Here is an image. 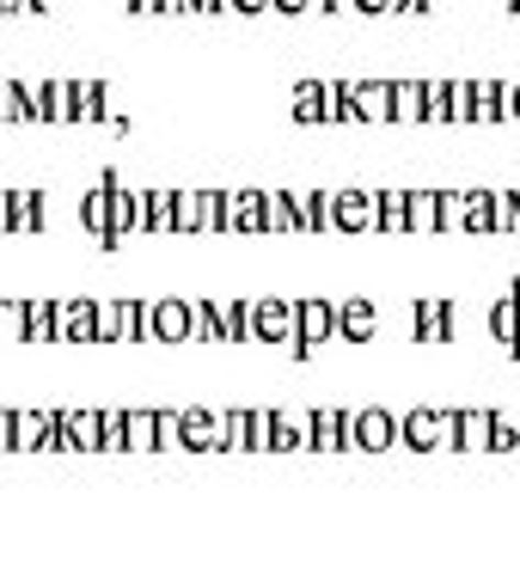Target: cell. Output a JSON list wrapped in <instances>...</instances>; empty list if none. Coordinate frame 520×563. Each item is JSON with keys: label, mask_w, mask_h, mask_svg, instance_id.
I'll list each match as a JSON object with an SVG mask.
<instances>
[{"label": "cell", "mask_w": 520, "mask_h": 563, "mask_svg": "<svg viewBox=\"0 0 520 563\" xmlns=\"http://www.w3.org/2000/svg\"><path fill=\"white\" fill-rule=\"evenodd\" d=\"M374 233H405V190H374Z\"/></svg>", "instance_id": "cell-32"}, {"label": "cell", "mask_w": 520, "mask_h": 563, "mask_svg": "<svg viewBox=\"0 0 520 563\" xmlns=\"http://www.w3.org/2000/svg\"><path fill=\"white\" fill-rule=\"evenodd\" d=\"M490 343H502V350H515V338H520V307H515V288L508 295H496V307H490Z\"/></svg>", "instance_id": "cell-26"}, {"label": "cell", "mask_w": 520, "mask_h": 563, "mask_svg": "<svg viewBox=\"0 0 520 563\" xmlns=\"http://www.w3.org/2000/svg\"><path fill=\"white\" fill-rule=\"evenodd\" d=\"M226 13H245V19H257V13H269V0H226Z\"/></svg>", "instance_id": "cell-45"}, {"label": "cell", "mask_w": 520, "mask_h": 563, "mask_svg": "<svg viewBox=\"0 0 520 563\" xmlns=\"http://www.w3.org/2000/svg\"><path fill=\"white\" fill-rule=\"evenodd\" d=\"M13 448V410H0V453Z\"/></svg>", "instance_id": "cell-49"}, {"label": "cell", "mask_w": 520, "mask_h": 563, "mask_svg": "<svg viewBox=\"0 0 520 563\" xmlns=\"http://www.w3.org/2000/svg\"><path fill=\"white\" fill-rule=\"evenodd\" d=\"M355 123H392V80H355Z\"/></svg>", "instance_id": "cell-18"}, {"label": "cell", "mask_w": 520, "mask_h": 563, "mask_svg": "<svg viewBox=\"0 0 520 563\" xmlns=\"http://www.w3.org/2000/svg\"><path fill=\"white\" fill-rule=\"evenodd\" d=\"M460 233H496L490 221V190H460Z\"/></svg>", "instance_id": "cell-27"}, {"label": "cell", "mask_w": 520, "mask_h": 563, "mask_svg": "<svg viewBox=\"0 0 520 563\" xmlns=\"http://www.w3.org/2000/svg\"><path fill=\"white\" fill-rule=\"evenodd\" d=\"M520 448V429L508 417H490V453H515Z\"/></svg>", "instance_id": "cell-40"}, {"label": "cell", "mask_w": 520, "mask_h": 563, "mask_svg": "<svg viewBox=\"0 0 520 563\" xmlns=\"http://www.w3.org/2000/svg\"><path fill=\"white\" fill-rule=\"evenodd\" d=\"M178 441L190 453H221V417H209V410H178Z\"/></svg>", "instance_id": "cell-15"}, {"label": "cell", "mask_w": 520, "mask_h": 563, "mask_svg": "<svg viewBox=\"0 0 520 563\" xmlns=\"http://www.w3.org/2000/svg\"><path fill=\"white\" fill-rule=\"evenodd\" d=\"M319 13H355V0H319Z\"/></svg>", "instance_id": "cell-51"}, {"label": "cell", "mask_w": 520, "mask_h": 563, "mask_svg": "<svg viewBox=\"0 0 520 563\" xmlns=\"http://www.w3.org/2000/svg\"><path fill=\"white\" fill-rule=\"evenodd\" d=\"M429 86V123H472V80H422Z\"/></svg>", "instance_id": "cell-7"}, {"label": "cell", "mask_w": 520, "mask_h": 563, "mask_svg": "<svg viewBox=\"0 0 520 563\" xmlns=\"http://www.w3.org/2000/svg\"><path fill=\"white\" fill-rule=\"evenodd\" d=\"M490 221L496 233H520V190H490Z\"/></svg>", "instance_id": "cell-38"}, {"label": "cell", "mask_w": 520, "mask_h": 563, "mask_svg": "<svg viewBox=\"0 0 520 563\" xmlns=\"http://www.w3.org/2000/svg\"><path fill=\"white\" fill-rule=\"evenodd\" d=\"M43 435H49V410H13V448L37 453Z\"/></svg>", "instance_id": "cell-28"}, {"label": "cell", "mask_w": 520, "mask_h": 563, "mask_svg": "<svg viewBox=\"0 0 520 563\" xmlns=\"http://www.w3.org/2000/svg\"><path fill=\"white\" fill-rule=\"evenodd\" d=\"M202 202V233H221V209H226V190H197Z\"/></svg>", "instance_id": "cell-39"}, {"label": "cell", "mask_w": 520, "mask_h": 563, "mask_svg": "<svg viewBox=\"0 0 520 563\" xmlns=\"http://www.w3.org/2000/svg\"><path fill=\"white\" fill-rule=\"evenodd\" d=\"M392 123H429V86L392 80Z\"/></svg>", "instance_id": "cell-22"}, {"label": "cell", "mask_w": 520, "mask_h": 563, "mask_svg": "<svg viewBox=\"0 0 520 563\" xmlns=\"http://www.w3.org/2000/svg\"><path fill=\"white\" fill-rule=\"evenodd\" d=\"M147 307H154V343L159 350H184V343H190V300L159 295V300H147Z\"/></svg>", "instance_id": "cell-6"}, {"label": "cell", "mask_w": 520, "mask_h": 563, "mask_svg": "<svg viewBox=\"0 0 520 563\" xmlns=\"http://www.w3.org/2000/svg\"><path fill=\"white\" fill-rule=\"evenodd\" d=\"M0 123H31V86L0 80Z\"/></svg>", "instance_id": "cell-35"}, {"label": "cell", "mask_w": 520, "mask_h": 563, "mask_svg": "<svg viewBox=\"0 0 520 563\" xmlns=\"http://www.w3.org/2000/svg\"><path fill=\"white\" fill-rule=\"evenodd\" d=\"M0 13H19V19H37V13H49V0H0Z\"/></svg>", "instance_id": "cell-43"}, {"label": "cell", "mask_w": 520, "mask_h": 563, "mask_svg": "<svg viewBox=\"0 0 520 563\" xmlns=\"http://www.w3.org/2000/svg\"><path fill=\"white\" fill-rule=\"evenodd\" d=\"M355 13H367V19H380V13H392V0H355Z\"/></svg>", "instance_id": "cell-47"}, {"label": "cell", "mask_w": 520, "mask_h": 563, "mask_svg": "<svg viewBox=\"0 0 520 563\" xmlns=\"http://www.w3.org/2000/svg\"><path fill=\"white\" fill-rule=\"evenodd\" d=\"M312 448L319 453L350 448V410H312Z\"/></svg>", "instance_id": "cell-21"}, {"label": "cell", "mask_w": 520, "mask_h": 563, "mask_svg": "<svg viewBox=\"0 0 520 563\" xmlns=\"http://www.w3.org/2000/svg\"><path fill=\"white\" fill-rule=\"evenodd\" d=\"M338 338V300H324V295H300L295 300V338H288V350L307 362L319 343Z\"/></svg>", "instance_id": "cell-1"}, {"label": "cell", "mask_w": 520, "mask_h": 563, "mask_svg": "<svg viewBox=\"0 0 520 563\" xmlns=\"http://www.w3.org/2000/svg\"><path fill=\"white\" fill-rule=\"evenodd\" d=\"M245 417H252V435H245L252 448H245V453H264V448H269V422H276V410H245Z\"/></svg>", "instance_id": "cell-42"}, {"label": "cell", "mask_w": 520, "mask_h": 563, "mask_svg": "<svg viewBox=\"0 0 520 563\" xmlns=\"http://www.w3.org/2000/svg\"><path fill=\"white\" fill-rule=\"evenodd\" d=\"M398 441L405 448H417V453H435V448H447V410H435V405H422V410H405L398 417Z\"/></svg>", "instance_id": "cell-3"}, {"label": "cell", "mask_w": 520, "mask_h": 563, "mask_svg": "<svg viewBox=\"0 0 520 563\" xmlns=\"http://www.w3.org/2000/svg\"><path fill=\"white\" fill-rule=\"evenodd\" d=\"M172 233H184V240H197V233H202V202H197V190H172Z\"/></svg>", "instance_id": "cell-29"}, {"label": "cell", "mask_w": 520, "mask_h": 563, "mask_svg": "<svg viewBox=\"0 0 520 563\" xmlns=\"http://www.w3.org/2000/svg\"><path fill=\"white\" fill-rule=\"evenodd\" d=\"M129 13H135V19H147V13H159V0H129Z\"/></svg>", "instance_id": "cell-52"}, {"label": "cell", "mask_w": 520, "mask_h": 563, "mask_svg": "<svg viewBox=\"0 0 520 563\" xmlns=\"http://www.w3.org/2000/svg\"><path fill=\"white\" fill-rule=\"evenodd\" d=\"M300 448H312V410H300V417L276 410V422H269V448H264V453H300Z\"/></svg>", "instance_id": "cell-16"}, {"label": "cell", "mask_w": 520, "mask_h": 563, "mask_svg": "<svg viewBox=\"0 0 520 563\" xmlns=\"http://www.w3.org/2000/svg\"><path fill=\"white\" fill-rule=\"evenodd\" d=\"M472 123H508V80H472Z\"/></svg>", "instance_id": "cell-20"}, {"label": "cell", "mask_w": 520, "mask_h": 563, "mask_svg": "<svg viewBox=\"0 0 520 563\" xmlns=\"http://www.w3.org/2000/svg\"><path fill=\"white\" fill-rule=\"evenodd\" d=\"M80 227H86V233H92V240L104 245V252H111V190H104V178H99V184H92V190L80 197Z\"/></svg>", "instance_id": "cell-19"}, {"label": "cell", "mask_w": 520, "mask_h": 563, "mask_svg": "<svg viewBox=\"0 0 520 563\" xmlns=\"http://www.w3.org/2000/svg\"><path fill=\"white\" fill-rule=\"evenodd\" d=\"M123 453H154V410H123Z\"/></svg>", "instance_id": "cell-33"}, {"label": "cell", "mask_w": 520, "mask_h": 563, "mask_svg": "<svg viewBox=\"0 0 520 563\" xmlns=\"http://www.w3.org/2000/svg\"><path fill=\"white\" fill-rule=\"evenodd\" d=\"M508 13H515V19H520V0H508Z\"/></svg>", "instance_id": "cell-55"}, {"label": "cell", "mask_w": 520, "mask_h": 563, "mask_svg": "<svg viewBox=\"0 0 520 563\" xmlns=\"http://www.w3.org/2000/svg\"><path fill=\"white\" fill-rule=\"evenodd\" d=\"M252 338L257 343H288L295 338V300L288 295H257L252 300Z\"/></svg>", "instance_id": "cell-5"}, {"label": "cell", "mask_w": 520, "mask_h": 563, "mask_svg": "<svg viewBox=\"0 0 520 563\" xmlns=\"http://www.w3.org/2000/svg\"><path fill=\"white\" fill-rule=\"evenodd\" d=\"M221 233H264V190H226Z\"/></svg>", "instance_id": "cell-12"}, {"label": "cell", "mask_w": 520, "mask_h": 563, "mask_svg": "<svg viewBox=\"0 0 520 563\" xmlns=\"http://www.w3.org/2000/svg\"><path fill=\"white\" fill-rule=\"evenodd\" d=\"M508 123H520V80L508 86Z\"/></svg>", "instance_id": "cell-50"}, {"label": "cell", "mask_w": 520, "mask_h": 563, "mask_svg": "<svg viewBox=\"0 0 520 563\" xmlns=\"http://www.w3.org/2000/svg\"><path fill=\"white\" fill-rule=\"evenodd\" d=\"M417 343H453V300H441V295H429V300H417Z\"/></svg>", "instance_id": "cell-14"}, {"label": "cell", "mask_w": 520, "mask_h": 563, "mask_svg": "<svg viewBox=\"0 0 520 563\" xmlns=\"http://www.w3.org/2000/svg\"><path fill=\"white\" fill-rule=\"evenodd\" d=\"M68 123H104V86L99 80H74V117Z\"/></svg>", "instance_id": "cell-30"}, {"label": "cell", "mask_w": 520, "mask_h": 563, "mask_svg": "<svg viewBox=\"0 0 520 563\" xmlns=\"http://www.w3.org/2000/svg\"><path fill=\"white\" fill-rule=\"evenodd\" d=\"M374 331H380V312H374V300H367V295L338 300V338H343V343H374Z\"/></svg>", "instance_id": "cell-11"}, {"label": "cell", "mask_w": 520, "mask_h": 563, "mask_svg": "<svg viewBox=\"0 0 520 563\" xmlns=\"http://www.w3.org/2000/svg\"><path fill=\"white\" fill-rule=\"evenodd\" d=\"M25 343V300H7L0 295V350Z\"/></svg>", "instance_id": "cell-37"}, {"label": "cell", "mask_w": 520, "mask_h": 563, "mask_svg": "<svg viewBox=\"0 0 520 563\" xmlns=\"http://www.w3.org/2000/svg\"><path fill=\"white\" fill-rule=\"evenodd\" d=\"M490 417L496 410H447V448L460 453H490Z\"/></svg>", "instance_id": "cell-9"}, {"label": "cell", "mask_w": 520, "mask_h": 563, "mask_svg": "<svg viewBox=\"0 0 520 563\" xmlns=\"http://www.w3.org/2000/svg\"><path fill=\"white\" fill-rule=\"evenodd\" d=\"M104 190H111V252L129 240H141V190H129L117 172H104Z\"/></svg>", "instance_id": "cell-4"}, {"label": "cell", "mask_w": 520, "mask_h": 563, "mask_svg": "<svg viewBox=\"0 0 520 563\" xmlns=\"http://www.w3.org/2000/svg\"><path fill=\"white\" fill-rule=\"evenodd\" d=\"M159 13H172V19H178V13H197V0H159Z\"/></svg>", "instance_id": "cell-48"}, {"label": "cell", "mask_w": 520, "mask_h": 563, "mask_svg": "<svg viewBox=\"0 0 520 563\" xmlns=\"http://www.w3.org/2000/svg\"><path fill=\"white\" fill-rule=\"evenodd\" d=\"M324 123H355V80H324Z\"/></svg>", "instance_id": "cell-31"}, {"label": "cell", "mask_w": 520, "mask_h": 563, "mask_svg": "<svg viewBox=\"0 0 520 563\" xmlns=\"http://www.w3.org/2000/svg\"><path fill=\"white\" fill-rule=\"evenodd\" d=\"M429 7H435V0H392V13H410V19H422Z\"/></svg>", "instance_id": "cell-46"}, {"label": "cell", "mask_w": 520, "mask_h": 563, "mask_svg": "<svg viewBox=\"0 0 520 563\" xmlns=\"http://www.w3.org/2000/svg\"><path fill=\"white\" fill-rule=\"evenodd\" d=\"M25 343L31 350L56 343V300H25Z\"/></svg>", "instance_id": "cell-25"}, {"label": "cell", "mask_w": 520, "mask_h": 563, "mask_svg": "<svg viewBox=\"0 0 520 563\" xmlns=\"http://www.w3.org/2000/svg\"><path fill=\"white\" fill-rule=\"evenodd\" d=\"M331 233H374V190H331Z\"/></svg>", "instance_id": "cell-8"}, {"label": "cell", "mask_w": 520, "mask_h": 563, "mask_svg": "<svg viewBox=\"0 0 520 563\" xmlns=\"http://www.w3.org/2000/svg\"><path fill=\"white\" fill-rule=\"evenodd\" d=\"M197 13H226V0H197Z\"/></svg>", "instance_id": "cell-53"}, {"label": "cell", "mask_w": 520, "mask_h": 563, "mask_svg": "<svg viewBox=\"0 0 520 563\" xmlns=\"http://www.w3.org/2000/svg\"><path fill=\"white\" fill-rule=\"evenodd\" d=\"M49 227V197L43 190H13V233H43Z\"/></svg>", "instance_id": "cell-23"}, {"label": "cell", "mask_w": 520, "mask_h": 563, "mask_svg": "<svg viewBox=\"0 0 520 563\" xmlns=\"http://www.w3.org/2000/svg\"><path fill=\"white\" fill-rule=\"evenodd\" d=\"M154 448H184L178 441V410H154Z\"/></svg>", "instance_id": "cell-41"}, {"label": "cell", "mask_w": 520, "mask_h": 563, "mask_svg": "<svg viewBox=\"0 0 520 563\" xmlns=\"http://www.w3.org/2000/svg\"><path fill=\"white\" fill-rule=\"evenodd\" d=\"M172 233V190H141V240Z\"/></svg>", "instance_id": "cell-24"}, {"label": "cell", "mask_w": 520, "mask_h": 563, "mask_svg": "<svg viewBox=\"0 0 520 563\" xmlns=\"http://www.w3.org/2000/svg\"><path fill=\"white\" fill-rule=\"evenodd\" d=\"M405 233H447L441 190H405Z\"/></svg>", "instance_id": "cell-17"}, {"label": "cell", "mask_w": 520, "mask_h": 563, "mask_svg": "<svg viewBox=\"0 0 520 563\" xmlns=\"http://www.w3.org/2000/svg\"><path fill=\"white\" fill-rule=\"evenodd\" d=\"M62 435H68L74 453H99L104 448V410H56Z\"/></svg>", "instance_id": "cell-13"}, {"label": "cell", "mask_w": 520, "mask_h": 563, "mask_svg": "<svg viewBox=\"0 0 520 563\" xmlns=\"http://www.w3.org/2000/svg\"><path fill=\"white\" fill-rule=\"evenodd\" d=\"M295 123H324V80H300L295 86Z\"/></svg>", "instance_id": "cell-36"}, {"label": "cell", "mask_w": 520, "mask_h": 563, "mask_svg": "<svg viewBox=\"0 0 520 563\" xmlns=\"http://www.w3.org/2000/svg\"><path fill=\"white\" fill-rule=\"evenodd\" d=\"M350 448H362V453H386V448H398V417H392L386 405L355 410V417H350Z\"/></svg>", "instance_id": "cell-2"}, {"label": "cell", "mask_w": 520, "mask_h": 563, "mask_svg": "<svg viewBox=\"0 0 520 563\" xmlns=\"http://www.w3.org/2000/svg\"><path fill=\"white\" fill-rule=\"evenodd\" d=\"M68 117H74V80L31 86V123H68Z\"/></svg>", "instance_id": "cell-10"}, {"label": "cell", "mask_w": 520, "mask_h": 563, "mask_svg": "<svg viewBox=\"0 0 520 563\" xmlns=\"http://www.w3.org/2000/svg\"><path fill=\"white\" fill-rule=\"evenodd\" d=\"M264 233H300L295 227V197H288V190H264Z\"/></svg>", "instance_id": "cell-34"}, {"label": "cell", "mask_w": 520, "mask_h": 563, "mask_svg": "<svg viewBox=\"0 0 520 563\" xmlns=\"http://www.w3.org/2000/svg\"><path fill=\"white\" fill-rule=\"evenodd\" d=\"M269 13H281V19H300V13H319V0H269Z\"/></svg>", "instance_id": "cell-44"}, {"label": "cell", "mask_w": 520, "mask_h": 563, "mask_svg": "<svg viewBox=\"0 0 520 563\" xmlns=\"http://www.w3.org/2000/svg\"><path fill=\"white\" fill-rule=\"evenodd\" d=\"M515 307H520V282H515ZM515 355H520V338H515Z\"/></svg>", "instance_id": "cell-54"}]
</instances>
